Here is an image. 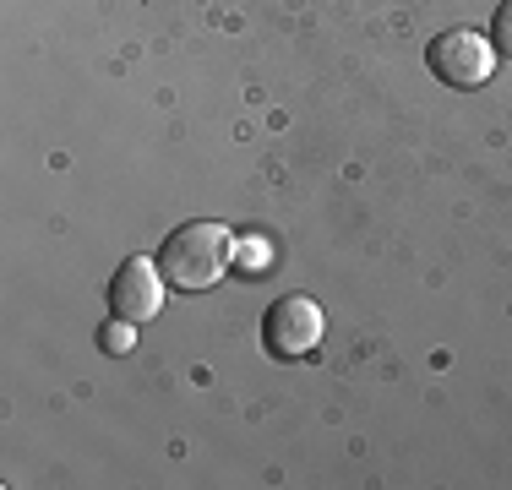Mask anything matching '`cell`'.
Instances as JSON below:
<instances>
[{
    "instance_id": "6da1fadb",
    "label": "cell",
    "mask_w": 512,
    "mask_h": 490,
    "mask_svg": "<svg viewBox=\"0 0 512 490\" xmlns=\"http://www.w3.org/2000/svg\"><path fill=\"white\" fill-rule=\"evenodd\" d=\"M229 262H235V235L224 224H207V218L169 229L158 245V267L175 289H213L229 273Z\"/></svg>"
},
{
    "instance_id": "7a4b0ae2",
    "label": "cell",
    "mask_w": 512,
    "mask_h": 490,
    "mask_svg": "<svg viewBox=\"0 0 512 490\" xmlns=\"http://www.w3.org/2000/svg\"><path fill=\"white\" fill-rule=\"evenodd\" d=\"M425 66L442 88H480L496 71V44H485L474 28H447L425 49Z\"/></svg>"
},
{
    "instance_id": "3957f363",
    "label": "cell",
    "mask_w": 512,
    "mask_h": 490,
    "mask_svg": "<svg viewBox=\"0 0 512 490\" xmlns=\"http://www.w3.org/2000/svg\"><path fill=\"white\" fill-rule=\"evenodd\" d=\"M322 343V305L306 300V294H284V300L267 305L262 316V349L273 360H300Z\"/></svg>"
},
{
    "instance_id": "277c9868",
    "label": "cell",
    "mask_w": 512,
    "mask_h": 490,
    "mask_svg": "<svg viewBox=\"0 0 512 490\" xmlns=\"http://www.w3.org/2000/svg\"><path fill=\"white\" fill-rule=\"evenodd\" d=\"M164 267L158 256H131L120 262V273L109 278V316H126V322H148L164 305Z\"/></svg>"
},
{
    "instance_id": "5b68a950",
    "label": "cell",
    "mask_w": 512,
    "mask_h": 490,
    "mask_svg": "<svg viewBox=\"0 0 512 490\" xmlns=\"http://www.w3.org/2000/svg\"><path fill=\"white\" fill-rule=\"evenodd\" d=\"M99 343H104L109 354H126V349H131V322H126V316H115V322L99 333Z\"/></svg>"
},
{
    "instance_id": "8992f818",
    "label": "cell",
    "mask_w": 512,
    "mask_h": 490,
    "mask_svg": "<svg viewBox=\"0 0 512 490\" xmlns=\"http://www.w3.org/2000/svg\"><path fill=\"white\" fill-rule=\"evenodd\" d=\"M491 44H496V49H507V55H512V0H502V6H496V22H491Z\"/></svg>"
},
{
    "instance_id": "52a82bcc",
    "label": "cell",
    "mask_w": 512,
    "mask_h": 490,
    "mask_svg": "<svg viewBox=\"0 0 512 490\" xmlns=\"http://www.w3.org/2000/svg\"><path fill=\"white\" fill-rule=\"evenodd\" d=\"M240 256H246V262H240V267H246V273H262V245H246V251H240Z\"/></svg>"
}]
</instances>
